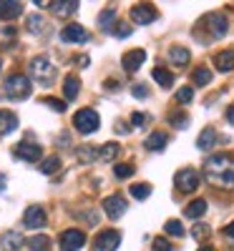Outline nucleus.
Listing matches in <instances>:
<instances>
[{"instance_id":"1","label":"nucleus","mask_w":234,"mask_h":251,"mask_svg":"<svg viewBox=\"0 0 234 251\" xmlns=\"http://www.w3.org/2000/svg\"><path fill=\"white\" fill-rule=\"evenodd\" d=\"M204 171H206L209 181L222 183V186H234V169H232V158L227 153L209 156L204 163Z\"/></svg>"},{"instance_id":"2","label":"nucleus","mask_w":234,"mask_h":251,"mask_svg":"<svg viewBox=\"0 0 234 251\" xmlns=\"http://www.w3.org/2000/svg\"><path fill=\"white\" fill-rule=\"evenodd\" d=\"M3 88H5V96H8V98L23 100V98H28V96H30V78H28V75H23V73H15V75L5 78Z\"/></svg>"},{"instance_id":"3","label":"nucleus","mask_w":234,"mask_h":251,"mask_svg":"<svg viewBox=\"0 0 234 251\" xmlns=\"http://www.w3.org/2000/svg\"><path fill=\"white\" fill-rule=\"evenodd\" d=\"M30 75L40 83V86H51L56 78V68L51 66V60L46 55H35L30 60Z\"/></svg>"},{"instance_id":"4","label":"nucleus","mask_w":234,"mask_h":251,"mask_svg":"<svg viewBox=\"0 0 234 251\" xmlns=\"http://www.w3.org/2000/svg\"><path fill=\"white\" fill-rule=\"evenodd\" d=\"M98 123H101V118H98V113H96L93 108H81V111L73 116L76 131L83 133V136H91V133L98 128Z\"/></svg>"},{"instance_id":"5","label":"nucleus","mask_w":234,"mask_h":251,"mask_svg":"<svg viewBox=\"0 0 234 251\" xmlns=\"http://www.w3.org/2000/svg\"><path fill=\"white\" fill-rule=\"evenodd\" d=\"M101 208H103V214L109 216V219H121L126 214V208H129V203H126V199L121 194H111V196H106L101 201Z\"/></svg>"},{"instance_id":"6","label":"nucleus","mask_w":234,"mask_h":251,"mask_svg":"<svg viewBox=\"0 0 234 251\" xmlns=\"http://www.w3.org/2000/svg\"><path fill=\"white\" fill-rule=\"evenodd\" d=\"M83 244H86V234H83L81 228H66V231L58 236L60 251H78V249H83Z\"/></svg>"},{"instance_id":"7","label":"nucleus","mask_w":234,"mask_h":251,"mask_svg":"<svg viewBox=\"0 0 234 251\" xmlns=\"http://www.w3.org/2000/svg\"><path fill=\"white\" fill-rule=\"evenodd\" d=\"M202 25H206V30H209L211 38H224L227 30H229V20H227L224 13H209L202 20Z\"/></svg>"},{"instance_id":"8","label":"nucleus","mask_w":234,"mask_h":251,"mask_svg":"<svg viewBox=\"0 0 234 251\" xmlns=\"http://www.w3.org/2000/svg\"><path fill=\"white\" fill-rule=\"evenodd\" d=\"M174 183H176L179 191L191 194V191H197V188H199V174L194 169H181V171H176Z\"/></svg>"},{"instance_id":"9","label":"nucleus","mask_w":234,"mask_h":251,"mask_svg":"<svg viewBox=\"0 0 234 251\" xmlns=\"http://www.w3.org/2000/svg\"><path fill=\"white\" fill-rule=\"evenodd\" d=\"M118 244H121V234L116 231V228H106V231H101V234L93 239L96 251H116Z\"/></svg>"},{"instance_id":"10","label":"nucleus","mask_w":234,"mask_h":251,"mask_svg":"<svg viewBox=\"0 0 234 251\" xmlns=\"http://www.w3.org/2000/svg\"><path fill=\"white\" fill-rule=\"evenodd\" d=\"M156 18H159L156 8L148 5V3H139V5L131 8V20H134V23H139V25H148V23H154Z\"/></svg>"},{"instance_id":"11","label":"nucleus","mask_w":234,"mask_h":251,"mask_svg":"<svg viewBox=\"0 0 234 251\" xmlns=\"http://www.w3.org/2000/svg\"><path fill=\"white\" fill-rule=\"evenodd\" d=\"M144 60H146V50H144V48H134V50H129V53H123L121 66H123L126 73H136V71L141 68Z\"/></svg>"},{"instance_id":"12","label":"nucleus","mask_w":234,"mask_h":251,"mask_svg":"<svg viewBox=\"0 0 234 251\" xmlns=\"http://www.w3.org/2000/svg\"><path fill=\"white\" fill-rule=\"evenodd\" d=\"M23 226L26 228H43L46 226V211L40 206H28L23 214Z\"/></svg>"},{"instance_id":"13","label":"nucleus","mask_w":234,"mask_h":251,"mask_svg":"<svg viewBox=\"0 0 234 251\" xmlns=\"http://www.w3.org/2000/svg\"><path fill=\"white\" fill-rule=\"evenodd\" d=\"M15 156L20 161H28V163H35L40 158V146L38 143H30V141H20L15 146Z\"/></svg>"},{"instance_id":"14","label":"nucleus","mask_w":234,"mask_h":251,"mask_svg":"<svg viewBox=\"0 0 234 251\" xmlns=\"http://www.w3.org/2000/svg\"><path fill=\"white\" fill-rule=\"evenodd\" d=\"M60 40H63V43H86L88 33L83 30V25L71 23V25H66V28L60 30Z\"/></svg>"},{"instance_id":"15","label":"nucleus","mask_w":234,"mask_h":251,"mask_svg":"<svg viewBox=\"0 0 234 251\" xmlns=\"http://www.w3.org/2000/svg\"><path fill=\"white\" fill-rule=\"evenodd\" d=\"M23 244H26V239H23L20 231H5L3 236H0V246H3V251H18Z\"/></svg>"},{"instance_id":"16","label":"nucleus","mask_w":234,"mask_h":251,"mask_svg":"<svg viewBox=\"0 0 234 251\" xmlns=\"http://www.w3.org/2000/svg\"><path fill=\"white\" fill-rule=\"evenodd\" d=\"M23 13V3H18V0H3L0 3V18L3 20H13Z\"/></svg>"},{"instance_id":"17","label":"nucleus","mask_w":234,"mask_h":251,"mask_svg":"<svg viewBox=\"0 0 234 251\" xmlns=\"http://www.w3.org/2000/svg\"><path fill=\"white\" fill-rule=\"evenodd\" d=\"M214 66H217V71H222V73L234 71V50H222V53H217V55H214Z\"/></svg>"},{"instance_id":"18","label":"nucleus","mask_w":234,"mask_h":251,"mask_svg":"<svg viewBox=\"0 0 234 251\" xmlns=\"http://www.w3.org/2000/svg\"><path fill=\"white\" fill-rule=\"evenodd\" d=\"M98 25L103 33H114V28L118 25L116 23V8H106L101 15H98Z\"/></svg>"},{"instance_id":"19","label":"nucleus","mask_w":234,"mask_h":251,"mask_svg":"<svg viewBox=\"0 0 234 251\" xmlns=\"http://www.w3.org/2000/svg\"><path fill=\"white\" fill-rule=\"evenodd\" d=\"M217 131L214 128H204L202 133H199V138H197V149L199 151H209V149H214V143H217Z\"/></svg>"},{"instance_id":"20","label":"nucleus","mask_w":234,"mask_h":251,"mask_svg":"<svg viewBox=\"0 0 234 251\" xmlns=\"http://www.w3.org/2000/svg\"><path fill=\"white\" fill-rule=\"evenodd\" d=\"M169 143V136L164 133V131H154L151 136H148L146 141H144V146L148 151H164V146Z\"/></svg>"},{"instance_id":"21","label":"nucleus","mask_w":234,"mask_h":251,"mask_svg":"<svg viewBox=\"0 0 234 251\" xmlns=\"http://www.w3.org/2000/svg\"><path fill=\"white\" fill-rule=\"evenodd\" d=\"M18 128V116L13 111H0V136H5Z\"/></svg>"},{"instance_id":"22","label":"nucleus","mask_w":234,"mask_h":251,"mask_svg":"<svg viewBox=\"0 0 234 251\" xmlns=\"http://www.w3.org/2000/svg\"><path fill=\"white\" fill-rule=\"evenodd\" d=\"M206 199H194L186 208H184V214H186V219H202L204 214H206Z\"/></svg>"},{"instance_id":"23","label":"nucleus","mask_w":234,"mask_h":251,"mask_svg":"<svg viewBox=\"0 0 234 251\" xmlns=\"http://www.w3.org/2000/svg\"><path fill=\"white\" fill-rule=\"evenodd\" d=\"M51 8H53L56 15L68 18V15H73V13L78 10V0H66V3H51Z\"/></svg>"},{"instance_id":"24","label":"nucleus","mask_w":234,"mask_h":251,"mask_svg":"<svg viewBox=\"0 0 234 251\" xmlns=\"http://www.w3.org/2000/svg\"><path fill=\"white\" fill-rule=\"evenodd\" d=\"M189 58H191V53H189L186 48H181V46L169 48V60H172L174 66H186V63H189Z\"/></svg>"},{"instance_id":"25","label":"nucleus","mask_w":234,"mask_h":251,"mask_svg":"<svg viewBox=\"0 0 234 251\" xmlns=\"http://www.w3.org/2000/svg\"><path fill=\"white\" fill-rule=\"evenodd\" d=\"M78 88H81V80L76 75H66V80H63V93H66V100H76Z\"/></svg>"},{"instance_id":"26","label":"nucleus","mask_w":234,"mask_h":251,"mask_svg":"<svg viewBox=\"0 0 234 251\" xmlns=\"http://www.w3.org/2000/svg\"><path fill=\"white\" fill-rule=\"evenodd\" d=\"M116 153H118V143H114V141L98 146V161H103V163L114 161V158H116Z\"/></svg>"},{"instance_id":"27","label":"nucleus","mask_w":234,"mask_h":251,"mask_svg":"<svg viewBox=\"0 0 234 251\" xmlns=\"http://www.w3.org/2000/svg\"><path fill=\"white\" fill-rule=\"evenodd\" d=\"M151 75H154V80L159 83L161 88H172V86H174V75L169 73L166 68H161V66H159V68H154V73H151Z\"/></svg>"},{"instance_id":"28","label":"nucleus","mask_w":234,"mask_h":251,"mask_svg":"<svg viewBox=\"0 0 234 251\" xmlns=\"http://www.w3.org/2000/svg\"><path fill=\"white\" fill-rule=\"evenodd\" d=\"M28 246L33 251H51V239L46 234H35V236L28 239Z\"/></svg>"},{"instance_id":"29","label":"nucleus","mask_w":234,"mask_h":251,"mask_svg":"<svg viewBox=\"0 0 234 251\" xmlns=\"http://www.w3.org/2000/svg\"><path fill=\"white\" fill-rule=\"evenodd\" d=\"M78 161H81V163H93V161H98V146H81Z\"/></svg>"},{"instance_id":"30","label":"nucleus","mask_w":234,"mask_h":251,"mask_svg":"<svg viewBox=\"0 0 234 251\" xmlns=\"http://www.w3.org/2000/svg\"><path fill=\"white\" fill-rule=\"evenodd\" d=\"M191 80H194L197 86H209V83H211V71L202 66V68H197V71H194V75H191Z\"/></svg>"},{"instance_id":"31","label":"nucleus","mask_w":234,"mask_h":251,"mask_svg":"<svg viewBox=\"0 0 234 251\" xmlns=\"http://www.w3.org/2000/svg\"><path fill=\"white\" fill-rule=\"evenodd\" d=\"M164 231H166L169 236H184V226H181L179 219H169V221L164 224Z\"/></svg>"},{"instance_id":"32","label":"nucleus","mask_w":234,"mask_h":251,"mask_svg":"<svg viewBox=\"0 0 234 251\" xmlns=\"http://www.w3.org/2000/svg\"><path fill=\"white\" fill-rule=\"evenodd\" d=\"M131 196L139 199V201L148 199V196H151V186H148V183H134L131 186Z\"/></svg>"},{"instance_id":"33","label":"nucleus","mask_w":234,"mask_h":251,"mask_svg":"<svg viewBox=\"0 0 234 251\" xmlns=\"http://www.w3.org/2000/svg\"><path fill=\"white\" fill-rule=\"evenodd\" d=\"M58 169H60V158H58V156H51V158H46L43 163H40V171H43L46 176L56 174Z\"/></svg>"},{"instance_id":"34","label":"nucleus","mask_w":234,"mask_h":251,"mask_svg":"<svg viewBox=\"0 0 234 251\" xmlns=\"http://www.w3.org/2000/svg\"><path fill=\"white\" fill-rule=\"evenodd\" d=\"M169 123H172L174 128H186V126H189V116L181 113V111H174V113H169Z\"/></svg>"},{"instance_id":"35","label":"nucleus","mask_w":234,"mask_h":251,"mask_svg":"<svg viewBox=\"0 0 234 251\" xmlns=\"http://www.w3.org/2000/svg\"><path fill=\"white\" fill-rule=\"evenodd\" d=\"M134 163H116V169H114V174H116V178H131L134 176Z\"/></svg>"},{"instance_id":"36","label":"nucleus","mask_w":234,"mask_h":251,"mask_svg":"<svg viewBox=\"0 0 234 251\" xmlns=\"http://www.w3.org/2000/svg\"><path fill=\"white\" fill-rule=\"evenodd\" d=\"M209 234H211V231H209V226H206V224H197L194 228H191V236H194L197 241H204V239H209Z\"/></svg>"},{"instance_id":"37","label":"nucleus","mask_w":234,"mask_h":251,"mask_svg":"<svg viewBox=\"0 0 234 251\" xmlns=\"http://www.w3.org/2000/svg\"><path fill=\"white\" fill-rule=\"evenodd\" d=\"M40 103H43V106H51V108H53V111H58V113H63V111H66V103H63V100H58V98H51V96L40 98Z\"/></svg>"},{"instance_id":"38","label":"nucleus","mask_w":234,"mask_h":251,"mask_svg":"<svg viewBox=\"0 0 234 251\" xmlns=\"http://www.w3.org/2000/svg\"><path fill=\"white\" fill-rule=\"evenodd\" d=\"M26 25H28V30H30V33H40V30H43V18H40V15L35 13V15H30V18H28V23H26Z\"/></svg>"},{"instance_id":"39","label":"nucleus","mask_w":234,"mask_h":251,"mask_svg":"<svg viewBox=\"0 0 234 251\" xmlns=\"http://www.w3.org/2000/svg\"><path fill=\"white\" fill-rule=\"evenodd\" d=\"M191 98H194V91H191L189 86H184V88L176 91V100L179 103H191Z\"/></svg>"},{"instance_id":"40","label":"nucleus","mask_w":234,"mask_h":251,"mask_svg":"<svg viewBox=\"0 0 234 251\" xmlns=\"http://www.w3.org/2000/svg\"><path fill=\"white\" fill-rule=\"evenodd\" d=\"M154 251H174V246L169 244L164 236H159V239H154Z\"/></svg>"},{"instance_id":"41","label":"nucleus","mask_w":234,"mask_h":251,"mask_svg":"<svg viewBox=\"0 0 234 251\" xmlns=\"http://www.w3.org/2000/svg\"><path fill=\"white\" fill-rule=\"evenodd\" d=\"M131 33H134V30H131L129 25H126V23H118V25H116V30H114V35H116V38H129Z\"/></svg>"},{"instance_id":"42","label":"nucleus","mask_w":234,"mask_h":251,"mask_svg":"<svg viewBox=\"0 0 234 251\" xmlns=\"http://www.w3.org/2000/svg\"><path fill=\"white\" fill-rule=\"evenodd\" d=\"M146 121H148L146 113H134V116H131V123H134V126H144Z\"/></svg>"},{"instance_id":"43","label":"nucleus","mask_w":234,"mask_h":251,"mask_svg":"<svg viewBox=\"0 0 234 251\" xmlns=\"http://www.w3.org/2000/svg\"><path fill=\"white\" fill-rule=\"evenodd\" d=\"M136 98H146L148 96V91H146V86H134V91H131Z\"/></svg>"},{"instance_id":"44","label":"nucleus","mask_w":234,"mask_h":251,"mask_svg":"<svg viewBox=\"0 0 234 251\" xmlns=\"http://www.w3.org/2000/svg\"><path fill=\"white\" fill-rule=\"evenodd\" d=\"M227 121H229V123L234 126V103H232V106L227 108Z\"/></svg>"},{"instance_id":"45","label":"nucleus","mask_w":234,"mask_h":251,"mask_svg":"<svg viewBox=\"0 0 234 251\" xmlns=\"http://www.w3.org/2000/svg\"><path fill=\"white\" fill-rule=\"evenodd\" d=\"M224 236H229V239H234V221H232V224H229V226L224 228Z\"/></svg>"},{"instance_id":"46","label":"nucleus","mask_w":234,"mask_h":251,"mask_svg":"<svg viewBox=\"0 0 234 251\" xmlns=\"http://www.w3.org/2000/svg\"><path fill=\"white\" fill-rule=\"evenodd\" d=\"M0 191H5V176H0Z\"/></svg>"},{"instance_id":"47","label":"nucleus","mask_w":234,"mask_h":251,"mask_svg":"<svg viewBox=\"0 0 234 251\" xmlns=\"http://www.w3.org/2000/svg\"><path fill=\"white\" fill-rule=\"evenodd\" d=\"M199 251H217V249H211V246H202Z\"/></svg>"},{"instance_id":"48","label":"nucleus","mask_w":234,"mask_h":251,"mask_svg":"<svg viewBox=\"0 0 234 251\" xmlns=\"http://www.w3.org/2000/svg\"><path fill=\"white\" fill-rule=\"evenodd\" d=\"M0 66H3V63H0Z\"/></svg>"}]
</instances>
